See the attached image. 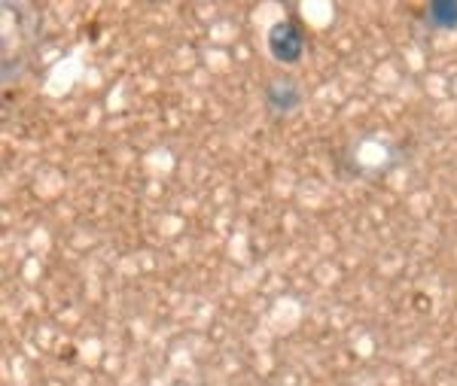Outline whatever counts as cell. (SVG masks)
I'll return each mask as SVG.
<instances>
[{
  "instance_id": "1",
  "label": "cell",
  "mask_w": 457,
  "mask_h": 386,
  "mask_svg": "<svg viewBox=\"0 0 457 386\" xmlns=\"http://www.w3.org/2000/svg\"><path fill=\"white\" fill-rule=\"evenodd\" d=\"M269 52L275 62L281 64H296L305 55V34H302L299 21L281 19L269 28Z\"/></svg>"
},
{
  "instance_id": "2",
  "label": "cell",
  "mask_w": 457,
  "mask_h": 386,
  "mask_svg": "<svg viewBox=\"0 0 457 386\" xmlns=\"http://www.w3.org/2000/svg\"><path fill=\"white\" fill-rule=\"evenodd\" d=\"M265 101H269V110H275V113H281V116L290 113L302 101L299 86L290 83V79H275V83L265 88Z\"/></svg>"
},
{
  "instance_id": "3",
  "label": "cell",
  "mask_w": 457,
  "mask_h": 386,
  "mask_svg": "<svg viewBox=\"0 0 457 386\" xmlns=\"http://www.w3.org/2000/svg\"><path fill=\"white\" fill-rule=\"evenodd\" d=\"M424 21L442 31H452L457 28V0H433L424 10Z\"/></svg>"
}]
</instances>
